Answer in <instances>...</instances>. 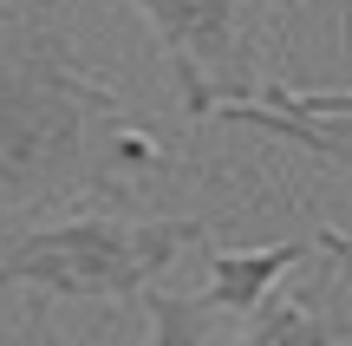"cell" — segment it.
I'll return each mask as SVG.
<instances>
[{"instance_id":"cell-1","label":"cell","mask_w":352,"mask_h":346,"mask_svg":"<svg viewBox=\"0 0 352 346\" xmlns=\"http://www.w3.org/2000/svg\"><path fill=\"white\" fill-rule=\"evenodd\" d=\"M0 216H33L72 190L118 196L164 164L157 131L85 72L46 7H0Z\"/></svg>"},{"instance_id":"cell-2","label":"cell","mask_w":352,"mask_h":346,"mask_svg":"<svg viewBox=\"0 0 352 346\" xmlns=\"http://www.w3.org/2000/svg\"><path fill=\"white\" fill-rule=\"evenodd\" d=\"M189 242H202L189 216H65L0 242V288L39 301H144Z\"/></svg>"},{"instance_id":"cell-3","label":"cell","mask_w":352,"mask_h":346,"mask_svg":"<svg viewBox=\"0 0 352 346\" xmlns=\"http://www.w3.org/2000/svg\"><path fill=\"white\" fill-rule=\"evenodd\" d=\"M267 7L274 0H131V13L164 46L189 118H215L222 105L261 91L254 65H261Z\"/></svg>"},{"instance_id":"cell-4","label":"cell","mask_w":352,"mask_h":346,"mask_svg":"<svg viewBox=\"0 0 352 346\" xmlns=\"http://www.w3.org/2000/svg\"><path fill=\"white\" fill-rule=\"evenodd\" d=\"M228 346H352V281L294 294L274 288L254 314H241V334Z\"/></svg>"},{"instance_id":"cell-5","label":"cell","mask_w":352,"mask_h":346,"mask_svg":"<svg viewBox=\"0 0 352 346\" xmlns=\"http://www.w3.org/2000/svg\"><path fill=\"white\" fill-rule=\"evenodd\" d=\"M314 255V242H267V248H215L209 255V281H202V307L209 314H254L267 294L280 288V274L300 268Z\"/></svg>"},{"instance_id":"cell-6","label":"cell","mask_w":352,"mask_h":346,"mask_svg":"<svg viewBox=\"0 0 352 346\" xmlns=\"http://www.w3.org/2000/svg\"><path fill=\"white\" fill-rule=\"evenodd\" d=\"M222 125H241L254 138H280V144H300V151L327 157L352 177V118H294V111H267V105L241 98V105H222Z\"/></svg>"},{"instance_id":"cell-7","label":"cell","mask_w":352,"mask_h":346,"mask_svg":"<svg viewBox=\"0 0 352 346\" xmlns=\"http://www.w3.org/2000/svg\"><path fill=\"white\" fill-rule=\"evenodd\" d=\"M151 301V346H209V321L215 314L202 307L196 294H144Z\"/></svg>"},{"instance_id":"cell-8","label":"cell","mask_w":352,"mask_h":346,"mask_svg":"<svg viewBox=\"0 0 352 346\" xmlns=\"http://www.w3.org/2000/svg\"><path fill=\"white\" fill-rule=\"evenodd\" d=\"M254 105L294 111V118H352V85L346 91H287V85H267V91H254Z\"/></svg>"},{"instance_id":"cell-9","label":"cell","mask_w":352,"mask_h":346,"mask_svg":"<svg viewBox=\"0 0 352 346\" xmlns=\"http://www.w3.org/2000/svg\"><path fill=\"white\" fill-rule=\"evenodd\" d=\"M314 255H327L333 268L352 281V235H346V229H320V235H314Z\"/></svg>"}]
</instances>
